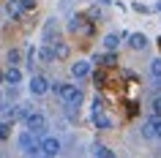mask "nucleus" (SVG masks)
Here are the masks:
<instances>
[{
	"mask_svg": "<svg viewBox=\"0 0 161 158\" xmlns=\"http://www.w3.org/2000/svg\"><path fill=\"white\" fill-rule=\"evenodd\" d=\"M55 27H58V19H49V22L44 25V41L47 44L55 41Z\"/></svg>",
	"mask_w": 161,
	"mask_h": 158,
	"instance_id": "nucleus-12",
	"label": "nucleus"
},
{
	"mask_svg": "<svg viewBox=\"0 0 161 158\" xmlns=\"http://www.w3.org/2000/svg\"><path fill=\"white\" fill-rule=\"evenodd\" d=\"M6 82H8V84H19V82H22V71H19L17 66H11L8 71H6Z\"/></svg>",
	"mask_w": 161,
	"mask_h": 158,
	"instance_id": "nucleus-13",
	"label": "nucleus"
},
{
	"mask_svg": "<svg viewBox=\"0 0 161 158\" xmlns=\"http://www.w3.org/2000/svg\"><path fill=\"white\" fill-rule=\"evenodd\" d=\"M6 14H8L11 19H19L22 17V3H19V0H8V3H6Z\"/></svg>",
	"mask_w": 161,
	"mask_h": 158,
	"instance_id": "nucleus-10",
	"label": "nucleus"
},
{
	"mask_svg": "<svg viewBox=\"0 0 161 158\" xmlns=\"http://www.w3.org/2000/svg\"><path fill=\"white\" fill-rule=\"evenodd\" d=\"M47 90H49V79L41 76V74H36L33 79H30V93H33V95H44Z\"/></svg>",
	"mask_w": 161,
	"mask_h": 158,
	"instance_id": "nucleus-6",
	"label": "nucleus"
},
{
	"mask_svg": "<svg viewBox=\"0 0 161 158\" xmlns=\"http://www.w3.org/2000/svg\"><path fill=\"white\" fill-rule=\"evenodd\" d=\"M6 60H8V66H19V60H22V57H19V52H17V49H11Z\"/></svg>",
	"mask_w": 161,
	"mask_h": 158,
	"instance_id": "nucleus-20",
	"label": "nucleus"
},
{
	"mask_svg": "<svg viewBox=\"0 0 161 158\" xmlns=\"http://www.w3.org/2000/svg\"><path fill=\"white\" fill-rule=\"evenodd\" d=\"M0 82H6V71H0Z\"/></svg>",
	"mask_w": 161,
	"mask_h": 158,
	"instance_id": "nucleus-25",
	"label": "nucleus"
},
{
	"mask_svg": "<svg viewBox=\"0 0 161 158\" xmlns=\"http://www.w3.org/2000/svg\"><path fill=\"white\" fill-rule=\"evenodd\" d=\"M158 11H161V3H158Z\"/></svg>",
	"mask_w": 161,
	"mask_h": 158,
	"instance_id": "nucleus-27",
	"label": "nucleus"
},
{
	"mask_svg": "<svg viewBox=\"0 0 161 158\" xmlns=\"http://www.w3.org/2000/svg\"><path fill=\"white\" fill-rule=\"evenodd\" d=\"M142 136H145V139H161V117L150 115L147 120H145V125H142Z\"/></svg>",
	"mask_w": 161,
	"mask_h": 158,
	"instance_id": "nucleus-4",
	"label": "nucleus"
},
{
	"mask_svg": "<svg viewBox=\"0 0 161 158\" xmlns=\"http://www.w3.org/2000/svg\"><path fill=\"white\" fill-rule=\"evenodd\" d=\"M96 63H104V66H115V63H118V55H115V52H107V55H98V57H96Z\"/></svg>",
	"mask_w": 161,
	"mask_h": 158,
	"instance_id": "nucleus-15",
	"label": "nucleus"
},
{
	"mask_svg": "<svg viewBox=\"0 0 161 158\" xmlns=\"http://www.w3.org/2000/svg\"><path fill=\"white\" fill-rule=\"evenodd\" d=\"M150 109H153V115H156V117H161V95H156V98H153Z\"/></svg>",
	"mask_w": 161,
	"mask_h": 158,
	"instance_id": "nucleus-21",
	"label": "nucleus"
},
{
	"mask_svg": "<svg viewBox=\"0 0 161 158\" xmlns=\"http://www.w3.org/2000/svg\"><path fill=\"white\" fill-rule=\"evenodd\" d=\"M93 123H96V128H112V120L107 115H101V112H93Z\"/></svg>",
	"mask_w": 161,
	"mask_h": 158,
	"instance_id": "nucleus-14",
	"label": "nucleus"
},
{
	"mask_svg": "<svg viewBox=\"0 0 161 158\" xmlns=\"http://www.w3.org/2000/svg\"><path fill=\"white\" fill-rule=\"evenodd\" d=\"M17 144H19V150H22L25 155H30V158L41 155V139H38V133L27 131V128H25V131H22V133H19Z\"/></svg>",
	"mask_w": 161,
	"mask_h": 158,
	"instance_id": "nucleus-1",
	"label": "nucleus"
},
{
	"mask_svg": "<svg viewBox=\"0 0 161 158\" xmlns=\"http://www.w3.org/2000/svg\"><path fill=\"white\" fill-rule=\"evenodd\" d=\"M128 44H131V49H145L147 46V35L145 33H128Z\"/></svg>",
	"mask_w": 161,
	"mask_h": 158,
	"instance_id": "nucleus-9",
	"label": "nucleus"
},
{
	"mask_svg": "<svg viewBox=\"0 0 161 158\" xmlns=\"http://www.w3.org/2000/svg\"><path fill=\"white\" fill-rule=\"evenodd\" d=\"M52 49H55V57H66V55H68V46H66V44L52 41Z\"/></svg>",
	"mask_w": 161,
	"mask_h": 158,
	"instance_id": "nucleus-17",
	"label": "nucleus"
},
{
	"mask_svg": "<svg viewBox=\"0 0 161 158\" xmlns=\"http://www.w3.org/2000/svg\"><path fill=\"white\" fill-rule=\"evenodd\" d=\"M60 150H63V144H60L58 136H44V139H41V155H47V158H58V155H60Z\"/></svg>",
	"mask_w": 161,
	"mask_h": 158,
	"instance_id": "nucleus-5",
	"label": "nucleus"
},
{
	"mask_svg": "<svg viewBox=\"0 0 161 158\" xmlns=\"http://www.w3.org/2000/svg\"><path fill=\"white\" fill-rule=\"evenodd\" d=\"M150 74L156 76V79H161V57H153V63H150Z\"/></svg>",
	"mask_w": 161,
	"mask_h": 158,
	"instance_id": "nucleus-18",
	"label": "nucleus"
},
{
	"mask_svg": "<svg viewBox=\"0 0 161 158\" xmlns=\"http://www.w3.org/2000/svg\"><path fill=\"white\" fill-rule=\"evenodd\" d=\"M36 55H38V60H41V63H52V60H55V49H52V44H44Z\"/></svg>",
	"mask_w": 161,
	"mask_h": 158,
	"instance_id": "nucleus-11",
	"label": "nucleus"
},
{
	"mask_svg": "<svg viewBox=\"0 0 161 158\" xmlns=\"http://www.w3.org/2000/svg\"><path fill=\"white\" fill-rule=\"evenodd\" d=\"M11 133V123H0V142H6Z\"/></svg>",
	"mask_w": 161,
	"mask_h": 158,
	"instance_id": "nucleus-19",
	"label": "nucleus"
},
{
	"mask_svg": "<svg viewBox=\"0 0 161 158\" xmlns=\"http://www.w3.org/2000/svg\"><path fill=\"white\" fill-rule=\"evenodd\" d=\"M134 8L139 11V14H147V6H142V3H134Z\"/></svg>",
	"mask_w": 161,
	"mask_h": 158,
	"instance_id": "nucleus-24",
	"label": "nucleus"
},
{
	"mask_svg": "<svg viewBox=\"0 0 161 158\" xmlns=\"http://www.w3.org/2000/svg\"><path fill=\"white\" fill-rule=\"evenodd\" d=\"M25 128L33 133H44V128H47V117L41 115V112H27L25 115Z\"/></svg>",
	"mask_w": 161,
	"mask_h": 158,
	"instance_id": "nucleus-3",
	"label": "nucleus"
},
{
	"mask_svg": "<svg viewBox=\"0 0 161 158\" xmlns=\"http://www.w3.org/2000/svg\"><path fill=\"white\" fill-rule=\"evenodd\" d=\"M58 93H60V101H63L66 106H71V109L82 104V90H79V87H74V84H60Z\"/></svg>",
	"mask_w": 161,
	"mask_h": 158,
	"instance_id": "nucleus-2",
	"label": "nucleus"
},
{
	"mask_svg": "<svg viewBox=\"0 0 161 158\" xmlns=\"http://www.w3.org/2000/svg\"><path fill=\"white\" fill-rule=\"evenodd\" d=\"M96 158H118V155H115L107 144H98V147H96Z\"/></svg>",
	"mask_w": 161,
	"mask_h": 158,
	"instance_id": "nucleus-16",
	"label": "nucleus"
},
{
	"mask_svg": "<svg viewBox=\"0 0 161 158\" xmlns=\"http://www.w3.org/2000/svg\"><path fill=\"white\" fill-rule=\"evenodd\" d=\"M71 76L74 79H87L90 76V63L87 60H76L74 66H71Z\"/></svg>",
	"mask_w": 161,
	"mask_h": 158,
	"instance_id": "nucleus-7",
	"label": "nucleus"
},
{
	"mask_svg": "<svg viewBox=\"0 0 161 158\" xmlns=\"http://www.w3.org/2000/svg\"><path fill=\"white\" fill-rule=\"evenodd\" d=\"M22 3V11H33L36 8V0H19Z\"/></svg>",
	"mask_w": 161,
	"mask_h": 158,
	"instance_id": "nucleus-23",
	"label": "nucleus"
},
{
	"mask_svg": "<svg viewBox=\"0 0 161 158\" xmlns=\"http://www.w3.org/2000/svg\"><path fill=\"white\" fill-rule=\"evenodd\" d=\"M126 35H128V33H123V35H120V33H109V35H104V49H107V52H115Z\"/></svg>",
	"mask_w": 161,
	"mask_h": 158,
	"instance_id": "nucleus-8",
	"label": "nucleus"
},
{
	"mask_svg": "<svg viewBox=\"0 0 161 158\" xmlns=\"http://www.w3.org/2000/svg\"><path fill=\"white\" fill-rule=\"evenodd\" d=\"M0 104H3V93H0Z\"/></svg>",
	"mask_w": 161,
	"mask_h": 158,
	"instance_id": "nucleus-26",
	"label": "nucleus"
},
{
	"mask_svg": "<svg viewBox=\"0 0 161 158\" xmlns=\"http://www.w3.org/2000/svg\"><path fill=\"white\" fill-rule=\"evenodd\" d=\"M79 27H82V19H79V17H71V22H68V30H71V33H76Z\"/></svg>",
	"mask_w": 161,
	"mask_h": 158,
	"instance_id": "nucleus-22",
	"label": "nucleus"
}]
</instances>
